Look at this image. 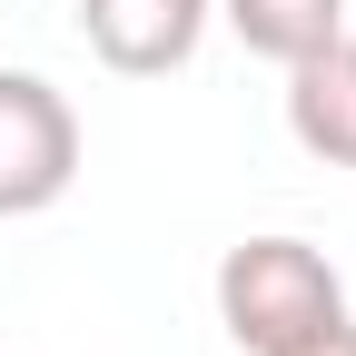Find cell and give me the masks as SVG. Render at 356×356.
<instances>
[{
  "label": "cell",
  "mask_w": 356,
  "mask_h": 356,
  "mask_svg": "<svg viewBox=\"0 0 356 356\" xmlns=\"http://www.w3.org/2000/svg\"><path fill=\"white\" fill-rule=\"evenodd\" d=\"M79 178V109L40 70H0V218L60 208Z\"/></svg>",
  "instance_id": "cell-2"
},
{
  "label": "cell",
  "mask_w": 356,
  "mask_h": 356,
  "mask_svg": "<svg viewBox=\"0 0 356 356\" xmlns=\"http://www.w3.org/2000/svg\"><path fill=\"white\" fill-rule=\"evenodd\" d=\"M327 317H346V277L327 267V248H307V238H238L218 257V327L248 356H277L297 337H317Z\"/></svg>",
  "instance_id": "cell-1"
},
{
  "label": "cell",
  "mask_w": 356,
  "mask_h": 356,
  "mask_svg": "<svg viewBox=\"0 0 356 356\" xmlns=\"http://www.w3.org/2000/svg\"><path fill=\"white\" fill-rule=\"evenodd\" d=\"M277 356H356V317H327L317 337H297V346H277Z\"/></svg>",
  "instance_id": "cell-6"
},
{
  "label": "cell",
  "mask_w": 356,
  "mask_h": 356,
  "mask_svg": "<svg viewBox=\"0 0 356 356\" xmlns=\"http://www.w3.org/2000/svg\"><path fill=\"white\" fill-rule=\"evenodd\" d=\"M218 20H228L257 60H307V50H327V40L346 30V0H218Z\"/></svg>",
  "instance_id": "cell-5"
},
{
  "label": "cell",
  "mask_w": 356,
  "mask_h": 356,
  "mask_svg": "<svg viewBox=\"0 0 356 356\" xmlns=\"http://www.w3.org/2000/svg\"><path fill=\"white\" fill-rule=\"evenodd\" d=\"M218 20V0H79V40L119 79H168L198 60V40Z\"/></svg>",
  "instance_id": "cell-3"
},
{
  "label": "cell",
  "mask_w": 356,
  "mask_h": 356,
  "mask_svg": "<svg viewBox=\"0 0 356 356\" xmlns=\"http://www.w3.org/2000/svg\"><path fill=\"white\" fill-rule=\"evenodd\" d=\"M287 139L327 168H356V30L287 60Z\"/></svg>",
  "instance_id": "cell-4"
}]
</instances>
